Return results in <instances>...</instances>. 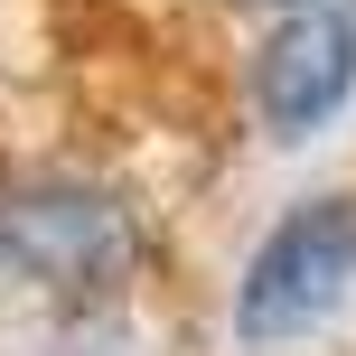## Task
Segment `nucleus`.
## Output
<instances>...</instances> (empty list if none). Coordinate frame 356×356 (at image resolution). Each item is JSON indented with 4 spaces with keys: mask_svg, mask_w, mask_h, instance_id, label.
Returning <instances> with one entry per match:
<instances>
[{
    "mask_svg": "<svg viewBox=\"0 0 356 356\" xmlns=\"http://www.w3.org/2000/svg\"><path fill=\"white\" fill-rule=\"evenodd\" d=\"M356 94V0H300L253 47V113L272 141H309Z\"/></svg>",
    "mask_w": 356,
    "mask_h": 356,
    "instance_id": "7ed1b4c3",
    "label": "nucleus"
},
{
    "mask_svg": "<svg viewBox=\"0 0 356 356\" xmlns=\"http://www.w3.org/2000/svg\"><path fill=\"white\" fill-rule=\"evenodd\" d=\"M0 263L56 300H113L141 263L131 207L104 188H19L0 197Z\"/></svg>",
    "mask_w": 356,
    "mask_h": 356,
    "instance_id": "f03ea898",
    "label": "nucleus"
},
{
    "mask_svg": "<svg viewBox=\"0 0 356 356\" xmlns=\"http://www.w3.org/2000/svg\"><path fill=\"white\" fill-rule=\"evenodd\" d=\"M356 291V197H300L282 225L253 244L244 291H234V338L291 347Z\"/></svg>",
    "mask_w": 356,
    "mask_h": 356,
    "instance_id": "f257e3e1",
    "label": "nucleus"
},
{
    "mask_svg": "<svg viewBox=\"0 0 356 356\" xmlns=\"http://www.w3.org/2000/svg\"><path fill=\"white\" fill-rule=\"evenodd\" d=\"M272 10H300V0H272Z\"/></svg>",
    "mask_w": 356,
    "mask_h": 356,
    "instance_id": "20e7f679",
    "label": "nucleus"
}]
</instances>
